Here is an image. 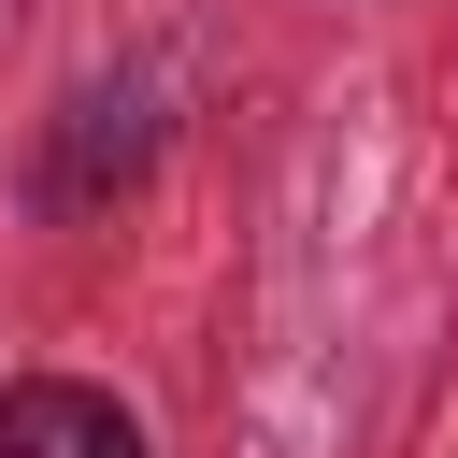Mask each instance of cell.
Instances as JSON below:
<instances>
[{"label": "cell", "mask_w": 458, "mask_h": 458, "mask_svg": "<svg viewBox=\"0 0 458 458\" xmlns=\"http://www.w3.org/2000/svg\"><path fill=\"white\" fill-rule=\"evenodd\" d=\"M0 458H143V429H129L100 386L29 372V386H0Z\"/></svg>", "instance_id": "obj_1"}]
</instances>
